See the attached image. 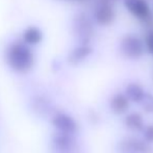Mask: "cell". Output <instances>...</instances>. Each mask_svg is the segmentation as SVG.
Returning <instances> with one entry per match:
<instances>
[{"instance_id": "1", "label": "cell", "mask_w": 153, "mask_h": 153, "mask_svg": "<svg viewBox=\"0 0 153 153\" xmlns=\"http://www.w3.org/2000/svg\"><path fill=\"white\" fill-rule=\"evenodd\" d=\"M6 62L16 72L26 73L33 67L34 56L28 46L22 43H14L6 50Z\"/></svg>"}, {"instance_id": "2", "label": "cell", "mask_w": 153, "mask_h": 153, "mask_svg": "<svg viewBox=\"0 0 153 153\" xmlns=\"http://www.w3.org/2000/svg\"><path fill=\"white\" fill-rule=\"evenodd\" d=\"M144 43L140 38L132 34H126L120 43V51L126 59H137L144 54Z\"/></svg>"}, {"instance_id": "3", "label": "cell", "mask_w": 153, "mask_h": 153, "mask_svg": "<svg viewBox=\"0 0 153 153\" xmlns=\"http://www.w3.org/2000/svg\"><path fill=\"white\" fill-rule=\"evenodd\" d=\"M124 6L133 17L147 21L151 17V8L147 0H124Z\"/></svg>"}, {"instance_id": "4", "label": "cell", "mask_w": 153, "mask_h": 153, "mask_svg": "<svg viewBox=\"0 0 153 153\" xmlns=\"http://www.w3.org/2000/svg\"><path fill=\"white\" fill-rule=\"evenodd\" d=\"M120 153H152L151 148L146 142L134 137L123 139L118 145Z\"/></svg>"}, {"instance_id": "5", "label": "cell", "mask_w": 153, "mask_h": 153, "mask_svg": "<svg viewBox=\"0 0 153 153\" xmlns=\"http://www.w3.org/2000/svg\"><path fill=\"white\" fill-rule=\"evenodd\" d=\"M51 123L57 130L62 131V132L73 134L78 130V124H77L76 120L64 113H59L53 116Z\"/></svg>"}, {"instance_id": "6", "label": "cell", "mask_w": 153, "mask_h": 153, "mask_svg": "<svg viewBox=\"0 0 153 153\" xmlns=\"http://www.w3.org/2000/svg\"><path fill=\"white\" fill-rule=\"evenodd\" d=\"M52 143L59 153H72L75 148V140L72 134L62 131L53 135Z\"/></svg>"}, {"instance_id": "7", "label": "cell", "mask_w": 153, "mask_h": 153, "mask_svg": "<svg viewBox=\"0 0 153 153\" xmlns=\"http://www.w3.org/2000/svg\"><path fill=\"white\" fill-rule=\"evenodd\" d=\"M116 12L113 8V6L107 2H103L97 7L95 12V20L99 25L107 26L111 25L115 21Z\"/></svg>"}, {"instance_id": "8", "label": "cell", "mask_w": 153, "mask_h": 153, "mask_svg": "<svg viewBox=\"0 0 153 153\" xmlns=\"http://www.w3.org/2000/svg\"><path fill=\"white\" fill-rule=\"evenodd\" d=\"M75 31L82 44H87L92 36V25L87 19V16L80 14L75 18Z\"/></svg>"}, {"instance_id": "9", "label": "cell", "mask_w": 153, "mask_h": 153, "mask_svg": "<svg viewBox=\"0 0 153 153\" xmlns=\"http://www.w3.org/2000/svg\"><path fill=\"white\" fill-rule=\"evenodd\" d=\"M111 109L116 115H122L129 108V99L125 94H116L111 97L109 103Z\"/></svg>"}, {"instance_id": "10", "label": "cell", "mask_w": 153, "mask_h": 153, "mask_svg": "<svg viewBox=\"0 0 153 153\" xmlns=\"http://www.w3.org/2000/svg\"><path fill=\"white\" fill-rule=\"evenodd\" d=\"M91 53H92L91 47L88 46L87 44H82L71 51V53L68 56V62L71 65H74L75 66V65H78L79 62L85 61Z\"/></svg>"}, {"instance_id": "11", "label": "cell", "mask_w": 153, "mask_h": 153, "mask_svg": "<svg viewBox=\"0 0 153 153\" xmlns=\"http://www.w3.org/2000/svg\"><path fill=\"white\" fill-rule=\"evenodd\" d=\"M124 125L128 129L133 131H141L145 128L144 119L141 114L139 113H131L127 115L124 119Z\"/></svg>"}, {"instance_id": "12", "label": "cell", "mask_w": 153, "mask_h": 153, "mask_svg": "<svg viewBox=\"0 0 153 153\" xmlns=\"http://www.w3.org/2000/svg\"><path fill=\"white\" fill-rule=\"evenodd\" d=\"M23 40L28 45H38L43 40V32L36 26H29L23 32Z\"/></svg>"}, {"instance_id": "13", "label": "cell", "mask_w": 153, "mask_h": 153, "mask_svg": "<svg viewBox=\"0 0 153 153\" xmlns=\"http://www.w3.org/2000/svg\"><path fill=\"white\" fill-rule=\"evenodd\" d=\"M145 94L144 89L139 83H129L125 90V95L128 97L129 100L137 103H141Z\"/></svg>"}, {"instance_id": "14", "label": "cell", "mask_w": 153, "mask_h": 153, "mask_svg": "<svg viewBox=\"0 0 153 153\" xmlns=\"http://www.w3.org/2000/svg\"><path fill=\"white\" fill-rule=\"evenodd\" d=\"M141 103L142 107L146 113H153V95L145 94Z\"/></svg>"}, {"instance_id": "15", "label": "cell", "mask_w": 153, "mask_h": 153, "mask_svg": "<svg viewBox=\"0 0 153 153\" xmlns=\"http://www.w3.org/2000/svg\"><path fill=\"white\" fill-rule=\"evenodd\" d=\"M145 46L147 51L151 55H153V28L148 31L145 38Z\"/></svg>"}, {"instance_id": "16", "label": "cell", "mask_w": 153, "mask_h": 153, "mask_svg": "<svg viewBox=\"0 0 153 153\" xmlns=\"http://www.w3.org/2000/svg\"><path fill=\"white\" fill-rule=\"evenodd\" d=\"M144 139L147 143H153V125H148L144 128Z\"/></svg>"}, {"instance_id": "17", "label": "cell", "mask_w": 153, "mask_h": 153, "mask_svg": "<svg viewBox=\"0 0 153 153\" xmlns=\"http://www.w3.org/2000/svg\"><path fill=\"white\" fill-rule=\"evenodd\" d=\"M79 1H81V0H79Z\"/></svg>"}]
</instances>
